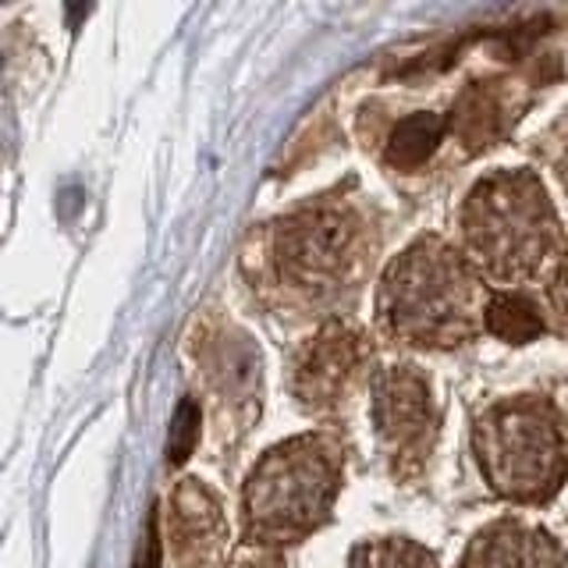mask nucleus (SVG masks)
<instances>
[{"label": "nucleus", "mask_w": 568, "mask_h": 568, "mask_svg": "<svg viewBox=\"0 0 568 568\" xmlns=\"http://www.w3.org/2000/svg\"><path fill=\"white\" fill-rule=\"evenodd\" d=\"M487 295L473 263L444 239L413 242L384 271L377 313L390 337L416 348H455L476 337Z\"/></svg>", "instance_id": "nucleus-1"}, {"label": "nucleus", "mask_w": 568, "mask_h": 568, "mask_svg": "<svg viewBox=\"0 0 568 568\" xmlns=\"http://www.w3.org/2000/svg\"><path fill=\"white\" fill-rule=\"evenodd\" d=\"M345 455L324 434H302L266 452L245 479V540L298 544L331 519Z\"/></svg>", "instance_id": "nucleus-2"}, {"label": "nucleus", "mask_w": 568, "mask_h": 568, "mask_svg": "<svg viewBox=\"0 0 568 568\" xmlns=\"http://www.w3.org/2000/svg\"><path fill=\"white\" fill-rule=\"evenodd\" d=\"M462 235L473 260L497 281L537 274L561 248V224L532 171H497L462 203Z\"/></svg>", "instance_id": "nucleus-3"}, {"label": "nucleus", "mask_w": 568, "mask_h": 568, "mask_svg": "<svg viewBox=\"0 0 568 568\" xmlns=\"http://www.w3.org/2000/svg\"><path fill=\"white\" fill-rule=\"evenodd\" d=\"M366 263V224L348 206H306L266 235L271 284L288 306L324 310L359 277Z\"/></svg>", "instance_id": "nucleus-4"}, {"label": "nucleus", "mask_w": 568, "mask_h": 568, "mask_svg": "<svg viewBox=\"0 0 568 568\" xmlns=\"http://www.w3.org/2000/svg\"><path fill=\"white\" fill-rule=\"evenodd\" d=\"M473 452L487 487L515 505L550 501L568 476L555 405L532 395L490 405L476 419Z\"/></svg>", "instance_id": "nucleus-5"}, {"label": "nucleus", "mask_w": 568, "mask_h": 568, "mask_svg": "<svg viewBox=\"0 0 568 568\" xmlns=\"http://www.w3.org/2000/svg\"><path fill=\"white\" fill-rule=\"evenodd\" d=\"M373 434L398 479H416L437 444V408L430 384L416 366H384L373 373Z\"/></svg>", "instance_id": "nucleus-6"}, {"label": "nucleus", "mask_w": 568, "mask_h": 568, "mask_svg": "<svg viewBox=\"0 0 568 568\" xmlns=\"http://www.w3.org/2000/svg\"><path fill=\"white\" fill-rule=\"evenodd\" d=\"M369 363V342L348 320H327L306 345L295 352L288 384L298 405L313 416H331L345 405L348 390Z\"/></svg>", "instance_id": "nucleus-7"}, {"label": "nucleus", "mask_w": 568, "mask_h": 568, "mask_svg": "<svg viewBox=\"0 0 568 568\" xmlns=\"http://www.w3.org/2000/svg\"><path fill=\"white\" fill-rule=\"evenodd\" d=\"M458 568H568V558L550 532L501 519L476 532Z\"/></svg>", "instance_id": "nucleus-8"}, {"label": "nucleus", "mask_w": 568, "mask_h": 568, "mask_svg": "<svg viewBox=\"0 0 568 568\" xmlns=\"http://www.w3.org/2000/svg\"><path fill=\"white\" fill-rule=\"evenodd\" d=\"M224 511L203 484L185 479L171 501V544L182 565H206L224 547Z\"/></svg>", "instance_id": "nucleus-9"}, {"label": "nucleus", "mask_w": 568, "mask_h": 568, "mask_svg": "<svg viewBox=\"0 0 568 568\" xmlns=\"http://www.w3.org/2000/svg\"><path fill=\"white\" fill-rule=\"evenodd\" d=\"M511 118L515 114H511L508 82L494 79V82H473L466 93L455 100V114L448 121L462 146L469 153H479L494 146V142L508 132Z\"/></svg>", "instance_id": "nucleus-10"}, {"label": "nucleus", "mask_w": 568, "mask_h": 568, "mask_svg": "<svg viewBox=\"0 0 568 568\" xmlns=\"http://www.w3.org/2000/svg\"><path fill=\"white\" fill-rule=\"evenodd\" d=\"M452 121L434 111H419L395 124V132L387 139V164L398 171H416L430 160L440 146V139L448 135Z\"/></svg>", "instance_id": "nucleus-11"}, {"label": "nucleus", "mask_w": 568, "mask_h": 568, "mask_svg": "<svg viewBox=\"0 0 568 568\" xmlns=\"http://www.w3.org/2000/svg\"><path fill=\"white\" fill-rule=\"evenodd\" d=\"M484 327L508 345H529L544 334V316L526 295L494 292L484 306Z\"/></svg>", "instance_id": "nucleus-12"}, {"label": "nucleus", "mask_w": 568, "mask_h": 568, "mask_svg": "<svg viewBox=\"0 0 568 568\" xmlns=\"http://www.w3.org/2000/svg\"><path fill=\"white\" fill-rule=\"evenodd\" d=\"M348 568H437L434 555L416 540L405 537H384V540H363L352 547Z\"/></svg>", "instance_id": "nucleus-13"}, {"label": "nucleus", "mask_w": 568, "mask_h": 568, "mask_svg": "<svg viewBox=\"0 0 568 568\" xmlns=\"http://www.w3.org/2000/svg\"><path fill=\"white\" fill-rule=\"evenodd\" d=\"M195 440H200V405L192 398H185L178 405L174 423H171V440H168V462L171 466H182V462L192 455Z\"/></svg>", "instance_id": "nucleus-14"}, {"label": "nucleus", "mask_w": 568, "mask_h": 568, "mask_svg": "<svg viewBox=\"0 0 568 568\" xmlns=\"http://www.w3.org/2000/svg\"><path fill=\"white\" fill-rule=\"evenodd\" d=\"M550 306H555L558 324H561V327H565V334H568V260L558 266L555 281H550Z\"/></svg>", "instance_id": "nucleus-15"}, {"label": "nucleus", "mask_w": 568, "mask_h": 568, "mask_svg": "<svg viewBox=\"0 0 568 568\" xmlns=\"http://www.w3.org/2000/svg\"><path fill=\"white\" fill-rule=\"evenodd\" d=\"M135 568H156V537H153V526H150V537H146V555L139 558Z\"/></svg>", "instance_id": "nucleus-16"}, {"label": "nucleus", "mask_w": 568, "mask_h": 568, "mask_svg": "<svg viewBox=\"0 0 568 568\" xmlns=\"http://www.w3.org/2000/svg\"><path fill=\"white\" fill-rule=\"evenodd\" d=\"M231 568H284L281 561H242V565H231Z\"/></svg>", "instance_id": "nucleus-17"}]
</instances>
